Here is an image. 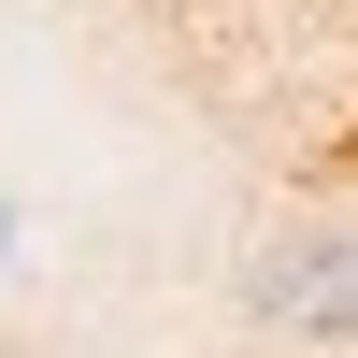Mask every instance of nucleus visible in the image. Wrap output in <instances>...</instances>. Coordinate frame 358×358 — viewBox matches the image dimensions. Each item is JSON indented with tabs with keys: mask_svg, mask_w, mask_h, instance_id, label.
Instances as JSON below:
<instances>
[{
	"mask_svg": "<svg viewBox=\"0 0 358 358\" xmlns=\"http://www.w3.org/2000/svg\"><path fill=\"white\" fill-rule=\"evenodd\" d=\"M244 315L301 344H358V229H287L244 258Z\"/></svg>",
	"mask_w": 358,
	"mask_h": 358,
	"instance_id": "f257e3e1",
	"label": "nucleus"
},
{
	"mask_svg": "<svg viewBox=\"0 0 358 358\" xmlns=\"http://www.w3.org/2000/svg\"><path fill=\"white\" fill-rule=\"evenodd\" d=\"M330 172H358V129H344V143H330Z\"/></svg>",
	"mask_w": 358,
	"mask_h": 358,
	"instance_id": "f03ea898",
	"label": "nucleus"
}]
</instances>
